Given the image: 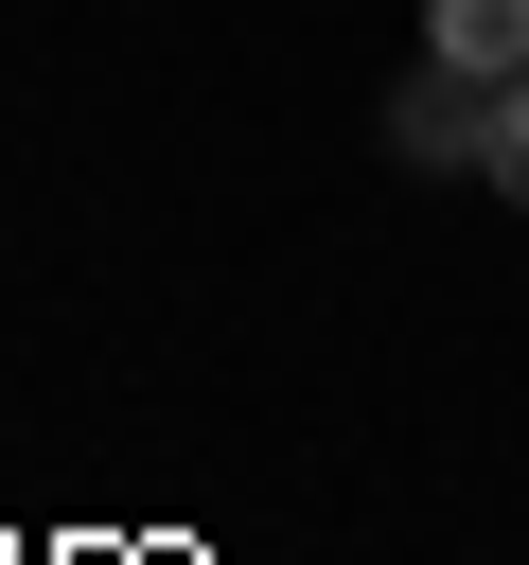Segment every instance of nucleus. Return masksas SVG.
<instances>
[{
  "mask_svg": "<svg viewBox=\"0 0 529 565\" xmlns=\"http://www.w3.org/2000/svg\"><path fill=\"white\" fill-rule=\"evenodd\" d=\"M388 141H406V159H423V177H458V159H494V88H476V71H441V53H423V71H406V88H388Z\"/></svg>",
  "mask_w": 529,
  "mask_h": 565,
  "instance_id": "1",
  "label": "nucleus"
},
{
  "mask_svg": "<svg viewBox=\"0 0 529 565\" xmlns=\"http://www.w3.org/2000/svg\"><path fill=\"white\" fill-rule=\"evenodd\" d=\"M423 53L476 71V88H511V71H529V0H423Z\"/></svg>",
  "mask_w": 529,
  "mask_h": 565,
  "instance_id": "2",
  "label": "nucleus"
},
{
  "mask_svg": "<svg viewBox=\"0 0 529 565\" xmlns=\"http://www.w3.org/2000/svg\"><path fill=\"white\" fill-rule=\"evenodd\" d=\"M476 177H494V194H511V212H529V71H511V88H494V159H476Z\"/></svg>",
  "mask_w": 529,
  "mask_h": 565,
  "instance_id": "3",
  "label": "nucleus"
}]
</instances>
